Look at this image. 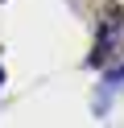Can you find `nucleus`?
<instances>
[{"mask_svg":"<svg viewBox=\"0 0 124 128\" xmlns=\"http://www.w3.org/2000/svg\"><path fill=\"white\" fill-rule=\"evenodd\" d=\"M120 50H124V21L112 17V21H103V29H99V46H95V54H91V66H107Z\"/></svg>","mask_w":124,"mask_h":128,"instance_id":"f257e3e1","label":"nucleus"},{"mask_svg":"<svg viewBox=\"0 0 124 128\" xmlns=\"http://www.w3.org/2000/svg\"><path fill=\"white\" fill-rule=\"evenodd\" d=\"M0 83H4V70H0Z\"/></svg>","mask_w":124,"mask_h":128,"instance_id":"f03ea898","label":"nucleus"}]
</instances>
